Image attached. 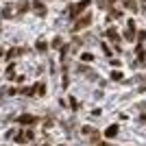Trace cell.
<instances>
[{
    "instance_id": "obj_1",
    "label": "cell",
    "mask_w": 146,
    "mask_h": 146,
    "mask_svg": "<svg viewBox=\"0 0 146 146\" xmlns=\"http://www.w3.org/2000/svg\"><path fill=\"white\" fill-rule=\"evenodd\" d=\"M87 7H90V0H81V2H76V5L70 9V15H72V18H76L81 11H85Z\"/></svg>"
},
{
    "instance_id": "obj_2",
    "label": "cell",
    "mask_w": 146,
    "mask_h": 146,
    "mask_svg": "<svg viewBox=\"0 0 146 146\" xmlns=\"http://www.w3.org/2000/svg\"><path fill=\"white\" fill-rule=\"evenodd\" d=\"M90 24H92V13H85V15L74 24V31H81V29H85V26H90Z\"/></svg>"
},
{
    "instance_id": "obj_3",
    "label": "cell",
    "mask_w": 146,
    "mask_h": 146,
    "mask_svg": "<svg viewBox=\"0 0 146 146\" xmlns=\"http://www.w3.org/2000/svg\"><path fill=\"white\" fill-rule=\"evenodd\" d=\"M133 35H135V22H133V20H129V24H127V35H124V37L131 42V39H135Z\"/></svg>"
},
{
    "instance_id": "obj_4",
    "label": "cell",
    "mask_w": 146,
    "mask_h": 146,
    "mask_svg": "<svg viewBox=\"0 0 146 146\" xmlns=\"http://www.w3.org/2000/svg\"><path fill=\"white\" fill-rule=\"evenodd\" d=\"M33 122H37L35 116H20V124H33Z\"/></svg>"
},
{
    "instance_id": "obj_5",
    "label": "cell",
    "mask_w": 146,
    "mask_h": 146,
    "mask_svg": "<svg viewBox=\"0 0 146 146\" xmlns=\"http://www.w3.org/2000/svg\"><path fill=\"white\" fill-rule=\"evenodd\" d=\"M107 37H109V42H113V44H118V39H120L118 33H116V29H109V31H107Z\"/></svg>"
},
{
    "instance_id": "obj_6",
    "label": "cell",
    "mask_w": 146,
    "mask_h": 146,
    "mask_svg": "<svg viewBox=\"0 0 146 146\" xmlns=\"http://www.w3.org/2000/svg\"><path fill=\"white\" fill-rule=\"evenodd\" d=\"M44 92H46V85H44V83H37V85L33 87V94H39V96H44Z\"/></svg>"
},
{
    "instance_id": "obj_7",
    "label": "cell",
    "mask_w": 146,
    "mask_h": 146,
    "mask_svg": "<svg viewBox=\"0 0 146 146\" xmlns=\"http://www.w3.org/2000/svg\"><path fill=\"white\" fill-rule=\"evenodd\" d=\"M105 135H107V137H113V135H118V127H116V124H113V127H109L107 131H105Z\"/></svg>"
},
{
    "instance_id": "obj_8",
    "label": "cell",
    "mask_w": 146,
    "mask_h": 146,
    "mask_svg": "<svg viewBox=\"0 0 146 146\" xmlns=\"http://www.w3.org/2000/svg\"><path fill=\"white\" fill-rule=\"evenodd\" d=\"M35 11L39 13V15H46V7H44L42 2H35Z\"/></svg>"
},
{
    "instance_id": "obj_9",
    "label": "cell",
    "mask_w": 146,
    "mask_h": 146,
    "mask_svg": "<svg viewBox=\"0 0 146 146\" xmlns=\"http://www.w3.org/2000/svg\"><path fill=\"white\" fill-rule=\"evenodd\" d=\"M124 7H129L131 11H135V9H137V7H135V0H127V2H124Z\"/></svg>"
},
{
    "instance_id": "obj_10",
    "label": "cell",
    "mask_w": 146,
    "mask_h": 146,
    "mask_svg": "<svg viewBox=\"0 0 146 146\" xmlns=\"http://www.w3.org/2000/svg\"><path fill=\"white\" fill-rule=\"evenodd\" d=\"M111 79H113V81H122V72H118V70H116V72H111Z\"/></svg>"
},
{
    "instance_id": "obj_11",
    "label": "cell",
    "mask_w": 146,
    "mask_h": 146,
    "mask_svg": "<svg viewBox=\"0 0 146 146\" xmlns=\"http://www.w3.org/2000/svg\"><path fill=\"white\" fill-rule=\"evenodd\" d=\"M81 59H83V61H92V59H94V55H92V52H83Z\"/></svg>"
},
{
    "instance_id": "obj_12",
    "label": "cell",
    "mask_w": 146,
    "mask_h": 146,
    "mask_svg": "<svg viewBox=\"0 0 146 146\" xmlns=\"http://www.w3.org/2000/svg\"><path fill=\"white\" fill-rule=\"evenodd\" d=\"M7 79H15V70H13V68L7 70Z\"/></svg>"
},
{
    "instance_id": "obj_13",
    "label": "cell",
    "mask_w": 146,
    "mask_h": 146,
    "mask_svg": "<svg viewBox=\"0 0 146 146\" xmlns=\"http://www.w3.org/2000/svg\"><path fill=\"white\" fill-rule=\"evenodd\" d=\"M100 48H103V50H105V55H107V57H109V55H111V48H109V46H107V44H100Z\"/></svg>"
},
{
    "instance_id": "obj_14",
    "label": "cell",
    "mask_w": 146,
    "mask_h": 146,
    "mask_svg": "<svg viewBox=\"0 0 146 146\" xmlns=\"http://www.w3.org/2000/svg\"><path fill=\"white\" fill-rule=\"evenodd\" d=\"M46 48H48V46H46V44H44V42H37V50H42V52H44V50H46Z\"/></svg>"
},
{
    "instance_id": "obj_15",
    "label": "cell",
    "mask_w": 146,
    "mask_h": 146,
    "mask_svg": "<svg viewBox=\"0 0 146 146\" xmlns=\"http://www.w3.org/2000/svg\"><path fill=\"white\" fill-rule=\"evenodd\" d=\"M52 46H55V48H59V46H61V39H59V37H57V39H52Z\"/></svg>"
},
{
    "instance_id": "obj_16",
    "label": "cell",
    "mask_w": 146,
    "mask_h": 146,
    "mask_svg": "<svg viewBox=\"0 0 146 146\" xmlns=\"http://www.w3.org/2000/svg\"><path fill=\"white\" fill-rule=\"evenodd\" d=\"M137 37H140L142 42H144V39H146V31H142V33H137Z\"/></svg>"
}]
</instances>
